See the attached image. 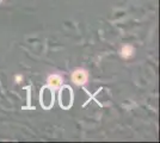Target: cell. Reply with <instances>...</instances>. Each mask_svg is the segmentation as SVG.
I'll use <instances>...</instances> for the list:
<instances>
[{"instance_id": "obj_1", "label": "cell", "mask_w": 160, "mask_h": 143, "mask_svg": "<svg viewBox=\"0 0 160 143\" xmlns=\"http://www.w3.org/2000/svg\"><path fill=\"white\" fill-rule=\"evenodd\" d=\"M88 72L84 68H77L72 72V75H71V79H72V82L77 86H84L86 85L87 81H88Z\"/></svg>"}, {"instance_id": "obj_2", "label": "cell", "mask_w": 160, "mask_h": 143, "mask_svg": "<svg viewBox=\"0 0 160 143\" xmlns=\"http://www.w3.org/2000/svg\"><path fill=\"white\" fill-rule=\"evenodd\" d=\"M63 83V79L61 78L59 74H52L48 76L47 79V86L48 88H50L52 91H56L62 86Z\"/></svg>"}, {"instance_id": "obj_3", "label": "cell", "mask_w": 160, "mask_h": 143, "mask_svg": "<svg viewBox=\"0 0 160 143\" xmlns=\"http://www.w3.org/2000/svg\"><path fill=\"white\" fill-rule=\"evenodd\" d=\"M120 55L122 59L129 60V59H132L134 55H135V48L132 44H124L123 47L121 48Z\"/></svg>"}, {"instance_id": "obj_4", "label": "cell", "mask_w": 160, "mask_h": 143, "mask_svg": "<svg viewBox=\"0 0 160 143\" xmlns=\"http://www.w3.org/2000/svg\"><path fill=\"white\" fill-rule=\"evenodd\" d=\"M67 94L68 95H66V87L61 89V93H60V105L61 106H63V102H68L69 106L73 104V93L71 92V89H69V92H68Z\"/></svg>"}, {"instance_id": "obj_5", "label": "cell", "mask_w": 160, "mask_h": 143, "mask_svg": "<svg viewBox=\"0 0 160 143\" xmlns=\"http://www.w3.org/2000/svg\"><path fill=\"white\" fill-rule=\"evenodd\" d=\"M14 81H16V83H20V82L23 81V75L22 74L14 75Z\"/></svg>"}]
</instances>
